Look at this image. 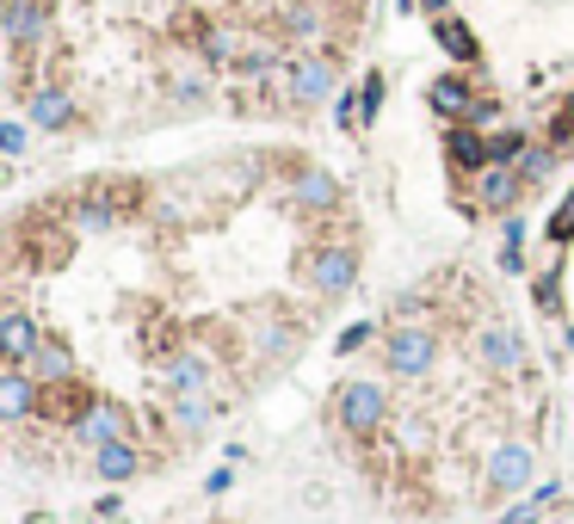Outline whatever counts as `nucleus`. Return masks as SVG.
Masks as SVG:
<instances>
[{
	"label": "nucleus",
	"mask_w": 574,
	"mask_h": 524,
	"mask_svg": "<svg viewBox=\"0 0 574 524\" xmlns=\"http://www.w3.org/2000/svg\"><path fill=\"white\" fill-rule=\"evenodd\" d=\"M445 149H451V161H457L464 173H476V167H495V154H488V137H476L469 123H457V130H451V137H445Z\"/></svg>",
	"instance_id": "obj_16"
},
{
	"label": "nucleus",
	"mask_w": 574,
	"mask_h": 524,
	"mask_svg": "<svg viewBox=\"0 0 574 524\" xmlns=\"http://www.w3.org/2000/svg\"><path fill=\"white\" fill-rule=\"evenodd\" d=\"M365 339H371V327H346V334H340V352H358Z\"/></svg>",
	"instance_id": "obj_25"
},
{
	"label": "nucleus",
	"mask_w": 574,
	"mask_h": 524,
	"mask_svg": "<svg viewBox=\"0 0 574 524\" xmlns=\"http://www.w3.org/2000/svg\"><path fill=\"white\" fill-rule=\"evenodd\" d=\"M279 31L291 37V44H303V50H315V44H327V37H334V25H327V7H315V0H296V7H284Z\"/></svg>",
	"instance_id": "obj_10"
},
{
	"label": "nucleus",
	"mask_w": 574,
	"mask_h": 524,
	"mask_svg": "<svg viewBox=\"0 0 574 524\" xmlns=\"http://www.w3.org/2000/svg\"><path fill=\"white\" fill-rule=\"evenodd\" d=\"M25 118L37 123V130H56V137H63V130H75V99H68L63 87H32L25 92Z\"/></svg>",
	"instance_id": "obj_8"
},
{
	"label": "nucleus",
	"mask_w": 574,
	"mask_h": 524,
	"mask_svg": "<svg viewBox=\"0 0 574 524\" xmlns=\"http://www.w3.org/2000/svg\"><path fill=\"white\" fill-rule=\"evenodd\" d=\"M519 192H526V173L519 167H488L481 173V210H507Z\"/></svg>",
	"instance_id": "obj_17"
},
{
	"label": "nucleus",
	"mask_w": 574,
	"mask_h": 524,
	"mask_svg": "<svg viewBox=\"0 0 574 524\" xmlns=\"http://www.w3.org/2000/svg\"><path fill=\"white\" fill-rule=\"evenodd\" d=\"M303 272H310V284L322 296H346L358 284V253L346 241H334V247H315L310 260H303Z\"/></svg>",
	"instance_id": "obj_3"
},
{
	"label": "nucleus",
	"mask_w": 574,
	"mask_h": 524,
	"mask_svg": "<svg viewBox=\"0 0 574 524\" xmlns=\"http://www.w3.org/2000/svg\"><path fill=\"white\" fill-rule=\"evenodd\" d=\"M284 192H291V204L303 216H340V185L327 179L322 167H303V161H296V173L284 179Z\"/></svg>",
	"instance_id": "obj_5"
},
{
	"label": "nucleus",
	"mask_w": 574,
	"mask_h": 524,
	"mask_svg": "<svg viewBox=\"0 0 574 524\" xmlns=\"http://www.w3.org/2000/svg\"><path fill=\"white\" fill-rule=\"evenodd\" d=\"M32 407H37V383L25 376V364H7V376H0V414L25 419Z\"/></svg>",
	"instance_id": "obj_14"
},
{
	"label": "nucleus",
	"mask_w": 574,
	"mask_h": 524,
	"mask_svg": "<svg viewBox=\"0 0 574 524\" xmlns=\"http://www.w3.org/2000/svg\"><path fill=\"white\" fill-rule=\"evenodd\" d=\"M383 358H389L396 376H426L433 358H438V334H433V327H389Z\"/></svg>",
	"instance_id": "obj_2"
},
{
	"label": "nucleus",
	"mask_w": 574,
	"mask_h": 524,
	"mask_svg": "<svg viewBox=\"0 0 574 524\" xmlns=\"http://www.w3.org/2000/svg\"><path fill=\"white\" fill-rule=\"evenodd\" d=\"M426 7H433V19H445V13H451V7H445V0H426Z\"/></svg>",
	"instance_id": "obj_26"
},
{
	"label": "nucleus",
	"mask_w": 574,
	"mask_h": 524,
	"mask_svg": "<svg viewBox=\"0 0 574 524\" xmlns=\"http://www.w3.org/2000/svg\"><path fill=\"white\" fill-rule=\"evenodd\" d=\"M0 149L19 154V149H25V130H19V123H7V130H0Z\"/></svg>",
	"instance_id": "obj_24"
},
{
	"label": "nucleus",
	"mask_w": 574,
	"mask_h": 524,
	"mask_svg": "<svg viewBox=\"0 0 574 524\" xmlns=\"http://www.w3.org/2000/svg\"><path fill=\"white\" fill-rule=\"evenodd\" d=\"M476 352H481V364H495V370H512L519 358H526V346H519V334L512 327H500V321H488L476 334Z\"/></svg>",
	"instance_id": "obj_13"
},
{
	"label": "nucleus",
	"mask_w": 574,
	"mask_h": 524,
	"mask_svg": "<svg viewBox=\"0 0 574 524\" xmlns=\"http://www.w3.org/2000/svg\"><path fill=\"white\" fill-rule=\"evenodd\" d=\"M334 407H340V426L353 432V438H371V432L389 419V395L377 383H346Z\"/></svg>",
	"instance_id": "obj_4"
},
{
	"label": "nucleus",
	"mask_w": 574,
	"mask_h": 524,
	"mask_svg": "<svg viewBox=\"0 0 574 524\" xmlns=\"http://www.w3.org/2000/svg\"><path fill=\"white\" fill-rule=\"evenodd\" d=\"M94 469H99L106 481H130V476L142 469V462H137V445H130V438H124V445H99V450H94Z\"/></svg>",
	"instance_id": "obj_18"
},
{
	"label": "nucleus",
	"mask_w": 574,
	"mask_h": 524,
	"mask_svg": "<svg viewBox=\"0 0 574 524\" xmlns=\"http://www.w3.org/2000/svg\"><path fill=\"white\" fill-rule=\"evenodd\" d=\"M75 432L94 450L99 445H124V438H130V419H124V407H111V401H87V407L75 414Z\"/></svg>",
	"instance_id": "obj_7"
},
{
	"label": "nucleus",
	"mask_w": 574,
	"mask_h": 524,
	"mask_svg": "<svg viewBox=\"0 0 574 524\" xmlns=\"http://www.w3.org/2000/svg\"><path fill=\"white\" fill-rule=\"evenodd\" d=\"M37 346H44L37 321L25 315V308H7V321H0V352H7V364H32Z\"/></svg>",
	"instance_id": "obj_11"
},
{
	"label": "nucleus",
	"mask_w": 574,
	"mask_h": 524,
	"mask_svg": "<svg viewBox=\"0 0 574 524\" xmlns=\"http://www.w3.org/2000/svg\"><path fill=\"white\" fill-rule=\"evenodd\" d=\"M574 234V192H568V204L556 210V222H550V241H568Z\"/></svg>",
	"instance_id": "obj_23"
},
{
	"label": "nucleus",
	"mask_w": 574,
	"mask_h": 524,
	"mask_svg": "<svg viewBox=\"0 0 574 524\" xmlns=\"http://www.w3.org/2000/svg\"><path fill=\"white\" fill-rule=\"evenodd\" d=\"M32 370L44 376V383H68V346L63 339H44V346L32 352Z\"/></svg>",
	"instance_id": "obj_19"
},
{
	"label": "nucleus",
	"mask_w": 574,
	"mask_h": 524,
	"mask_svg": "<svg viewBox=\"0 0 574 524\" xmlns=\"http://www.w3.org/2000/svg\"><path fill=\"white\" fill-rule=\"evenodd\" d=\"M531 481V450L526 445H500L495 462H488V488L495 493H519Z\"/></svg>",
	"instance_id": "obj_12"
},
{
	"label": "nucleus",
	"mask_w": 574,
	"mask_h": 524,
	"mask_svg": "<svg viewBox=\"0 0 574 524\" xmlns=\"http://www.w3.org/2000/svg\"><path fill=\"white\" fill-rule=\"evenodd\" d=\"M0 25H7L13 50H37L44 44V31H50V13H44V0H7Z\"/></svg>",
	"instance_id": "obj_9"
},
{
	"label": "nucleus",
	"mask_w": 574,
	"mask_h": 524,
	"mask_svg": "<svg viewBox=\"0 0 574 524\" xmlns=\"http://www.w3.org/2000/svg\"><path fill=\"white\" fill-rule=\"evenodd\" d=\"M204 92H210V87H204L198 68H180V75H173V99H186V106H204Z\"/></svg>",
	"instance_id": "obj_22"
},
{
	"label": "nucleus",
	"mask_w": 574,
	"mask_h": 524,
	"mask_svg": "<svg viewBox=\"0 0 574 524\" xmlns=\"http://www.w3.org/2000/svg\"><path fill=\"white\" fill-rule=\"evenodd\" d=\"M327 92H334V56L327 50H296V56H284L272 68V99L284 111H303L315 99H327Z\"/></svg>",
	"instance_id": "obj_1"
},
{
	"label": "nucleus",
	"mask_w": 574,
	"mask_h": 524,
	"mask_svg": "<svg viewBox=\"0 0 574 524\" xmlns=\"http://www.w3.org/2000/svg\"><path fill=\"white\" fill-rule=\"evenodd\" d=\"M433 111H438V118H451V123H488V118H495V106L476 99L469 80H457V75L433 80Z\"/></svg>",
	"instance_id": "obj_6"
},
{
	"label": "nucleus",
	"mask_w": 574,
	"mask_h": 524,
	"mask_svg": "<svg viewBox=\"0 0 574 524\" xmlns=\"http://www.w3.org/2000/svg\"><path fill=\"white\" fill-rule=\"evenodd\" d=\"M173 419H180L186 432H204L210 426V401L204 395H173Z\"/></svg>",
	"instance_id": "obj_21"
},
{
	"label": "nucleus",
	"mask_w": 574,
	"mask_h": 524,
	"mask_svg": "<svg viewBox=\"0 0 574 524\" xmlns=\"http://www.w3.org/2000/svg\"><path fill=\"white\" fill-rule=\"evenodd\" d=\"M161 376H167L173 395H204V383H210V364H204L198 352H173Z\"/></svg>",
	"instance_id": "obj_15"
},
{
	"label": "nucleus",
	"mask_w": 574,
	"mask_h": 524,
	"mask_svg": "<svg viewBox=\"0 0 574 524\" xmlns=\"http://www.w3.org/2000/svg\"><path fill=\"white\" fill-rule=\"evenodd\" d=\"M433 31H438V44H445L457 62H476V37L464 31V19H451V13H445V19H433Z\"/></svg>",
	"instance_id": "obj_20"
}]
</instances>
